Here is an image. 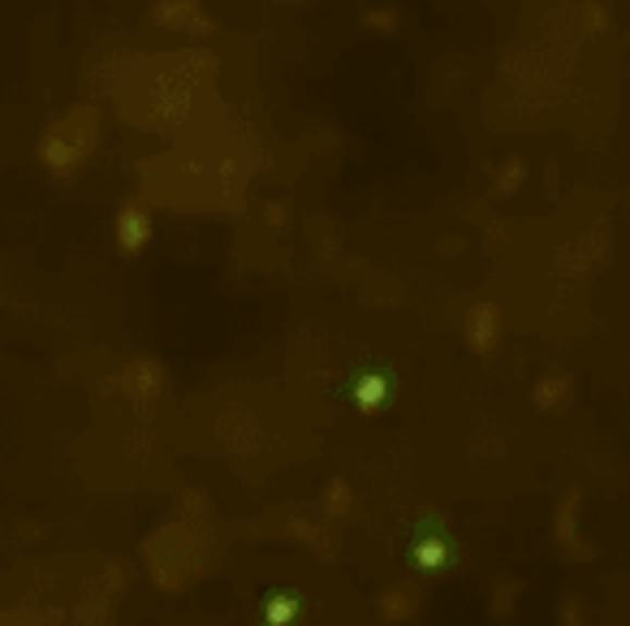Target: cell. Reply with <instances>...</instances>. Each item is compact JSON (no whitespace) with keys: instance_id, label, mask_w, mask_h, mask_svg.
<instances>
[{"instance_id":"cell-1","label":"cell","mask_w":630,"mask_h":626,"mask_svg":"<svg viewBox=\"0 0 630 626\" xmlns=\"http://www.w3.org/2000/svg\"><path fill=\"white\" fill-rule=\"evenodd\" d=\"M363 397H368V402L380 397V380H368V384H363Z\"/></svg>"}]
</instances>
